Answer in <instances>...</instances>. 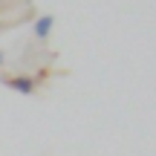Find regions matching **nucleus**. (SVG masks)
<instances>
[{
    "label": "nucleus",
    "instance_id": "f257e3e1",
    "mask_svg": "<svg viewBox=\"0 0 156 156\" xmlns=\"http://www.w3.org/2000/svg\"><path fill=\"white\" fill-rule=\"evenodd\" d=\"M3 87L15 90L17 95H32L35 93V78L32 75H9V78H3Z\"/></svg>",
    "mask_w": 156,
    "mask_h": 156
},
{
    "label": "nucleus",
    "instance_id": "f03ea898",
    "mask_svg": "<svg viewBox=\"0 0 156 156\" xmlns=\"http://www.w3.org/2000/svg\"><path fill=\"white\" fill-rule=\"evenodd\" d=\"M52 26H55V17L52 15H41V17H35V23H32V35L38 41H46L52 35Z\"/></svg>",
    "mask_w": 156,
    "mask_h": 156
},
{
    "label": "nucleus",
    "instance_id": "7ed1b4c3",
    "mask_svg": "<svg viewBox=\"0 0 156 156\" xmlns=\"http://www.w3.org/2000/svg\"><path fill=\"white\" fill-rule=\"evenodd\" d=\"M3 64H6V55H3V49H0V67H3Z\"/></svg>",
    "mask_w": 156,
    "mask_h": 156
}]
</instances>
